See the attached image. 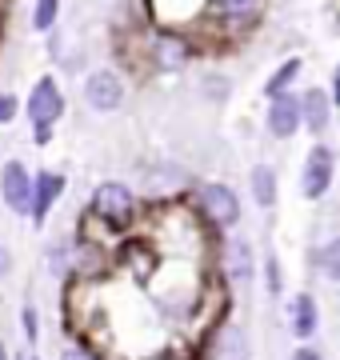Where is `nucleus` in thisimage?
Instances as JSON below:
<instances>
[{
	"instance_id": "4468645a",
	"label": "nucleus",
	"mask_w": 340,
	"mask_h": 360,
	"mask_svg": "<svg viewBox=\"0 0 340 360\" xmlns=\"http://www.w3.org/2000/svg\"><path fill=\"white\" fill-rule=\"evenodd\" d=\"M184 60H188V49H184V40H176V37H160L157 40V65L160 68H181Z\"/></svg>"
},
{
	"instance_id": "f8f14e48",
	"label": "nucleus",
	"mask_w": 340,
	"mask_h": 360,
	"mask_svg": "<svg viewBox=\"0 0 340 360\" xmlns=\"http://www.w3.org/2000/svg\"><path fill=\"white\" fill-rule=\"evenodd\" d=\"M249 184H252V196H256V205H261V208H273L276 205V172L268 165L252 168Z\"/></svg>"
},
{
	"instance_id": "39448f33",
	"label": "nucleus",
	"mask_w": 340,
	"mask_h": 360,
	"mask_svg": "<svg viewBox=\"0 0 340 360\" xmlns=\"http://www.w3.org/2000/svg\"><path fill=\"white\" fill-rule=\"evenodd\" d=\"M200 208H204V217L216 229H233L240 220V200H236V193L228 184H204L200 188Z\"/></svg>"
},
{
	"instance_id": "f3484780",
	"label": "nucleus",
	"mask_w": 340,
	"mask_h": 360,
	"mask_svg": "<svg viewBox=\"0 0 340 360\" xmlns=\"http://www.w3.org/2000/svg\"><path fill=\"white\" fill-rule=\"evenodd\" d=\"M56 13H60V0H37V13H32V28L37 32H48L56 20Z\"/></svg>"
},
{
	"instance_id": "423d86ee",
	"label": "nucleus",
	"mask_w": 340,
	"mask_h": 360,
	"mask_svg": "<svg viewBox=\"0 0 340 360\" xmlns=\"http://www.w3.org/2000/svg\"><path fill=\"white\" fill-rule=\"evenodd\" d=\"M84 101H89L96 112H112V108H120V101H124V84H120L117 72L100 68V72H92V77L84 80Z\"/></svg>"
},
{
	"instance_id": "9d476101",
	"label": "nucleus",
	"mask_w": 340,
	"mask_h": 360,
	"mask_svg": "<svg viewBox=\"0 0 340 360\" xmlns=\"http://www.w3.org/2000/svg\"><path fill=\"white\" fill-rule=\"evenodd\" d=\"M316 328H320V309H316V296H313V292H301L296 300H292V333L301 336V340H308Z\"/></svg>"
},
{
	"instance_id": "ddd939ff",
	"label": "nucleus",
	"mask_w": 340,
	"mask_h": 360,
	"mask_svg": "<svg viewBox=\"0 0 340 360\" xmlns=\"http://www.w3.org/2000/svg\"><path fill=\"white\" fill-rule=\"evenodd\" d=\"M224 264H228V276H233V281H249V276H252V252H249V245H244V240H228Z\"/></svg>"
},
{
	"instance_id": "f257e3e1",
	"label": "nucleus",
	"mask_w": 340,
	"mask_h": 360,
	"mask_svg": "<svg viewBox=\"0 0 340 360\" xmlns=\"http://www.w3.org/2000/svg\"><path fill=\"white\" fill-rule=\"evenodd\" d=\"M65 116V92L56 84L53 77H40L28 92V120H32V129H37V144H48L53 136V124Z\"/></svg>"
},
{
	"instance_id": "f03ea898",
	"label": "nucleus",
	"mask_w": 340,
	"mask_h": 360,
	"mask_svg": "<svg viewBox=\"0 0 340 360\" xmlns=\"http://www.w3.org/2000/svg\"><path fill=\"white\" fill-rule=\"evenodd\" d=\"M92 212L112 224V229H129L132 217H136V196H132L129 184H117V180H105L96 193H92Z\"/></svg>"
},
{
	"instance_id": "412c9836",
	"label": "nucleus",
	"mask_w": 340,
	"mask_h": 360,
	"mask_svg": "<svg viewBox=\"0 0 340 360\" xmlns=\"http://www.w3.org/2000/svg\"><path fill=\"white\" fill-rule=\"evenodd\" d=\"M60 360H96L89 352V348H65V352H60Z\"/></svg>"
},
{
	"instance_id": "9b49d317",
	"label": "nucleus",
	"mask_w": 340,
	"mask_h": 360,
	"mask_svg": "<svg viewBox=\"0 0 340 360\" xmlns=\"http://www.w3.org/2000/svg\"><path fill=\"white\" fill-rule=\"evenodd\" d=\"M261 8H264V0H212V13L233 20V25H244L252 16H261Z\"/></svg>"
},
{
	"instance_id": "2eb2a0df",
	"label": "nucleus",
	"mask_w": 340,
	"mask_h": 360,
	"mask_svg": "<svg viewBox=\"0 0 340 360\" xmlns=\"http://www.w3.org/2000/svg\"><path fill=\"white\" fill-rule=\"evenodd\" d=\"M313 260H316V269L325 272L328 281H336V276H340V269H336V260H340V240H336V236H332L325 248H316Z\"/></svg>"
},
{
	"instance_id": "1a4fd4ad",
	"label": "nucleus",
	"mask_w": 340,
	"mask_h": 360,
	"mask_svg": "<svg viewBox=\"0 0 340 360\" xmlns=\"http://www.w3.org/2000/svg\"><path fill=\"white\" fill-rule=\"evenodd\" d=\"M328 120H332V104H328V92L325 89H308L301 96V124H308V132H320L328 129Z\"/></svg>"
},
{
	"instance_id": "a211bd4d",
	"label": "nucleus",
	"mask_w": 340,
	"mask_h": 360,
	"mask_svg": "<svg viewBox=\"0 0 340 360\" xmlns=\"http://www.w3.org/2000/svg\"><path fill=\"white\" fill-rule=\"evenodd\" d=\"M249 356V340L236 333V328H228L224 333V348H221V360H244Z\"/></svg>"
},
{
	"instance_id": "6e6552de",
	"label": "nucleus",
	"mask_w": 340,
	"mask_h": 360,
	"mask_svg": "<svg viewBox=\"0 0 340 360\" xmlns=\"http://www.w3.org/2000/svg\"><path fill=\"white\" fill-rule=\"evenodd\" d=\"M60 193H65V176L60 172H40L37 180H32V200H28V217L37 220V224H44L48 220V208L60 200Z\"/></svg>"
},
{
	"instance_id": "b1692460",
	"label": "nucleus",
	"mask_w": 340,
	"mask_h": 360,
	"mask_svg": "<svg viewBox=\"0 0 340 360\" xmlns=\"http://www.w3.org/2000/svg\"><path fill=\"white\" fill-rule=\"evenodd\" d=\"M292 360H325V356H320L316 348H296V352H292Z\"/></svg>"
},
{
	"instance_id": "0eeeda50",
	"label": "nucleus",
	"mask_w": 340,
	"mask_h": 360,
	"mask_svg": "<svg viewBox=\"0 0 340 360\" xmlns=\"http://www.w3.org/2000/svg\"><path fill=\"white\" fill-rule=\"evenodd\" d=\"M268 101H273L268 104V132H273L276 141L296 136V129H301V101L288 96V92H276Z\"/></svg>"
},
{
	"instance_id": "393cba45",
	"label": "nucleus",
	"mask_w": 340,
	"mask_h": 360,
	"mask_svg": "<svg viewBox=\"0 0 340 360\" xmlns=\"http://www.w3.org/2000/svg\"><path fill=\"white\" fill-rule=\"evenodd\" d=\"M0 360H8V352H4V345H0Z\"/></svg>"
},
{
	"instance_id": "20e7f679",
	"label": "nucleus",
	"mask_w": 340,
	"mask_h": 360,
	"mask_svg": "<svg viewBox=\"0 0 340 360\" xmlns=\"http://www.w3.org/2000/svg\"><path fill=\"white\" fill-rule=\"evenodd\" d=\"M0 196H4V208L16 212V217H28V200H32V172L20 160H8L0 168Z\"/></svg>"
},
{
	"instance_id": "6ab92c4d",
	"label": "nucleus",
	"mask_w": 340,
	"mask_h": 360,
	"mask_svg": "<svg viewBox=\"0 0 340 360\" xmlns=\"http://www.w3.org/2000/svg\"><path fill=\"white\" fill-rule=\"evenodd\" d=\"M264 264H268V272H264V276H268V292L280 296V288H285V276H280V260H276V252H268V260H264Z\"/></svg>"
},
{
	"instance_id": "dca6fc26",
	"label": "nucleus",
	"mask_w": 340,
	"mask_h": 360,
	"mask_svg": "<svg viewBox=\"0 0 340 360\" xmlns=\"http://www.w3.org/2000/svg\"><path fill=\"white\" fill-rule=\"evenodd\" d=\"M296 72H301V60H285V65H280V68L273 72V80L264 84V92H268V96H276V92H285V89H288V80L296 77Z\"/></svg>"
},
{
	"instance_id": "7ed1b4c3",
	"label": "nucleus",
	"mask_w": 340,
	"mask_h": 360,
	"mask_svg": "<svg viewBox=\"0 0 340 360\" xmlns=\"http://www.w3.org/2000/svg\"><path fill=\"white\" fill-rule=\"evenodd\" d=\"M332 165H336V156H332L328 144L308 148V156H304V176H301L304 200H320V196L332 188Z\"/></svg>"
},
{
	"instance_id": "4be33fe9",
	"label": "nucleus",
	"mask_w": 340,
	"mask_h": 360,
	"mask_svg": "<svg viewBox=\"0 0 340 360\" xmlns=\"http://www.w3.org/2000/svg\"><path fill=\"white\" fill-rule=\"evenodd\" d=\"M25 333H28V340H37V312L32 309H25Z\"/></svg>"
},
{
	"instance_id": "aec40b11",
	"label": "nucleus",
	"mask_w": 340,
	"mask_h": 360,
	"mask_svg": "<svg viewBox=\"0 0 340 360\" xmlns=\"http://www.w3.org/2000/svg\"><path fill=\"white\" fill-rule=\"evenodd\" d=\"M16 116V96H8V92H0V124H8Z\"/></svg>"
},
{
	"instance_id": "5701e85b",
	"label": "nucleus",
	"mask_w": 340,
	"mask_h": 360,
	"mask_svg": "<svg viewBox=\"0 0 340 360\" xmlns=\"http://www.w3.org/2000/svg\"><path fill=\"white\" fill-rule=\"evenodd\" d=\"M8 269H13V252L0 245V276H8Z\"/></svg>"
}]
</instances>
